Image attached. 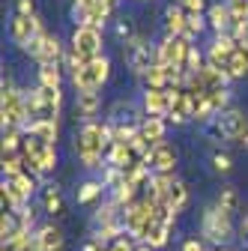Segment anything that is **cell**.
<instances>
[{
  "instance_id": "6da1fadb",
  "label": "cell",
  "mask_w": 248,
  "mask_h": 251,
  "mask_svg": "<svg viewBox=\"0 0 248 251\" xmlns=\"http://www.w3.org/2000/svg\"><path fill=\"white\" fill-rule=\"evenodd\" d=\"M111 144H114V126H111V120H105V123H99V120L96 123H81V129L75 132V155H78L81 168L102 171Z\"/></svg>"
},
{
  "instance_id": "7a4b0ae2",
  "label": "cell",
  "mask_w": 248,
  "mask_h": 251,
  "mask_svg": "<svg viewBox=\"0 0 248 251\" xmlns=\"http://www.w3.org/2000/svg\"><path fill=\"white\" fill-rule=\"evenodd\" d=\"M159 218H162V206L152 201L149 195H144L138 203H132L126 212H123V227H126V233L135 242H147L152 227L159 225Z\"/></svg>"
},
{
  "instance_id": "3957f363",
  "label": "cell",
  "mask_w": 248,
  "mask_h": 251,
  "mask_svg": "<svg viewBox=\"0 0 248 251\" xmlns=\"http://www.w3.org/2000/svg\"><path fill=\"white\" fill-rule=\"evenodd\" d=\"M0 120H3V129H24L27 126L24 90H18L12 78H3V84H0Z\"/></svg>"
},
{
  "instance_id": "277c9868",
  "label": "cell",
  "mask_w": 248,
  "mask_h": 251,
  "mask_svg": "<svg viewBox=\"0 0 248 251\" xmlns=\"http://www.w3.org/2000/svg\"><path fill=\"white\" fill-rule=\"evenodd\" d=\"M233 233H236V227H233L230 215H224L215 206L203 209V215H200V236H203V242H212V248L215 245H227L233 239Z\"/></svg>"
},
{
  "instance_id": "5b68a950",
  "label": "cell",
  "mask_w": 248,
  "mask_h": 251,
  "mask_svg": "<svg viewBox=\"0 0 248 251\" xmlns=\"http://www.w3.org/2000/svg\"><path fill=\"white\" fill-rule=\"evenodd\" d=\"M108 78H111V60L108 54H102L96 60L84 63V69L78 75H72V87L75 93H99L108 84Z\"/></svg>"
},
{
  "instance_id": "8992f818",
  "label": "cell",
  "mask_w": 248,
  "mask_h": 251,
  "mask_svg": "<svg viewBox=\"0 0 248 251\" xmlns=\"http://www.w3.org/2000/svg\"><path fill=\"white\" fill-rule=\"evenodd\" d=\"M123 60H126V66L135 78H144L152 69V63H156V45H149V39L138 33L135 39L123 45Z\"/></svg>"
},
{
  "instance_id": "52a82bcc",
  "label": "cell",
  "mask_w": 248,
  "mask_h": 251,
  "mask_svg": "<svg viewBox=\"0 0 248 251\" xmlns=\"http://www.w3.org/2000/svg\"><path fill=\"white\" fill-rule=\"evenodd\" d=\"M27 54L36 60V66H63V63H66V48L60 45V39L51 33V30H42V33L30 42Z\"/></svg>"
},
{
  "instance_id": "ba28073f",
  "label": "cell",
  "mask_w": 248,
  "mask_h": 251,
  "mask_svg": "<svg viewBox=\"0 0 248 251\" xmlns=\"http://www.w3.org/2000/svg\"><path fill=\"white\" fill-rule=\"evenodd\" d=\"M69 48H72L84 63L102 57V54H105V30L87 27V24H84V27H75V30H72V39H69Z\"/></svg>"
},
{
  "instance_id": "9c48e42d",
  "label": "cell",
  "mask_w": 248,
  "mask_h": 251,
  "mask_svg": "<svg viewBox=\"0 0 248 251\" xmlns=\"http://www.w3.org/2000/svg\"><path fill=\"white\" fill-rule=\"evenodd\" d=\"M245 129H248V120H245V114L239 111V108H227V111H222L219 117H215V123H212V132H215V138L219 141H227V144H239L242 141V135H245Z\"/></svg>"
},
{
  "instance_id": "30bf717a",
  "label": "cell",
  "mask_w": 248,
  "mask_h": 251,
  "mask_svg": "<svg viewBox=\"0 0 248 251\" xmlns=\"http://www.w3.org/2000/svg\"><path fill=\"white\" fill-rule=\"evenodd\" d=\"M192 39L185 36H165L159 45H156V63H165V66H176L185 72V60H189V51H192Z\"/></svg>"
},
{
  "instance_id": "8fae6325",
  "label": "cell",
  "mask_w": 248,
  "mask_h": 251,
  "mask_svg": "<svg viewBox=\"0 0 248 251\" xmlns=\"http://www.w3.org/2000/svg\"><path fill=\"white\" fill-rule=\"evenodd\" d=\"M45 30V24H42V18L39 15H12V21H9V39L18 45V48H30V42H33L39 33Z\"/></svg>"
},
{
  "instance_id": "7c38bea8",
  "label": "cell",
  "mask_w": 248,
  "mask_h": 251,
  "mask_svg": "<svg viewBox=\"0 0 248 251\" xmlns=\"http://www.w3.org/2000/svg\"><path fill=\"white\" fill-rule=\"evenodd\" d=\"M236 45H239V42H236L233 33H219V36H212V45L206 48V63H209V66H215V69H222V72L227 75L230 57H233Z\"/></svg>"
},
{
  "instance_id": "4fadbf2b",
  "label": "cell",
  "mask_w": 248,
  "mask_h": 251,
  "mask_svg": "<svg viewBox=\"0 0 248 251\" xmlns=\"http://www.w3.org/2000/svg\"><path fill=\"white\" fill-rule=\"evenodd\" d=\"M176 162H179V152L168 141L156 144V147H152V152L147 155V165H149L152 174H176Z\"/></svg>"
},
{
  "instance_id": "5bb4252c",
  "label": "cell",
  "mask_w": 248,
  "mask_h": 251,
  "mask_svg": "<svg viewBox=\"0 0 248 251\" xmlns=\"http://www.w3.org/2000/svg\"><path fill=\"white\" fill-rule=\"evenodd\" d=\"M3 185H6V192L12 195V201H15L18 209H21L24 203H30V198L36 195L39 176H33L30 171H24V174H18V176H12V179H3Z\"/></svg>"
},
{
  "instance_id": "9a60e30c",
  "label": "cell",
  "mask_w": 248,
  "mask_h": 251,
  "mask_svg": "<svg viewBox=\"0 0 248 251\" xmlns=\"http://www.w3.org/2000/svg\"><path fill=\"white\" fill-rule=\"evenodd\" d=\"M168 123L174 126H189L195 123L192 120V93L179 87V90H171V111H168Z\"/></svg>"
},
{
  "instance_id": "2e32d148",
  "label": "cell",
  "mask_w": 248,
  "mask_h": 251,
  "mask_svg": "<svg viewBox=\"0 0 248 251\" xmlns=\"http://www.w3.org/2000/svg\"><path fill=\"white\" fill-rule=\"evenodd\" d=\"M141 108H144V117H162V120H168V111H171V90H144Z\"/></svg>"
},
{
  "instance_id": "e0dca14e",
  "label": "cell",
  "mask_w": 248,
  "mask_h": 251,
  "mask_svg": "<svg viewBox=\"0 0 248 251\" xmlns=\"http://www.w3.org/2000/svg\"><path fill=\"white\" fill-rule=\"evenodd\" d=\"M206 24H209V30H212L215 36H219V33H230V30H233V12H230V6H227V0L209 3V9H206Z\"/></svg>"
},
{
  "instance_id": "ac0fdd59",
  "label": "cell",
  "mask_w": 248,
  "mask_h": 251,
  "mask_svg": "<svg viewBox=\"0 0 248 251\" xmlns=\"http://www.w3.org/2000/svg\"><path fill=\"white\" fill-rule=\"evenodd\" d=\"M33 239H36L39 251H63L66 248V236H63V230H60L54 222L39 225V230L33 233Z\"/></svg>"
},
{
  "instance_id": "d6986e66",
  "label": "cell",
  "mask_w": 248,
  "mask_h": 251,
  "mask_svg": "<svg viewBox=\"0 0 248 251\" xmlns=\"http://www.w3.org/2000/svg\"><path fill=\"white\" fill-rule=\"evenodd\" d=\"M99 111H102L99 93H75V114L81 117V123H96Z\"/></svg>"
},
{
  "instance_id": "ffe728a7",
  "label": "cell",
  "mask_w": 248,
  "mask_h": 251,
  "mask_svg": "<svg viewBox=\"0 0 248 251\" xmlns=\"http://www.w3.org/2000/svg\"><path fill=\"white\" fill-rule=\"evenodd\" d=\"M24 135H33V138H39L42 144L57 147V141H60V123H57V120H36V123H27V126H24Z\"/></svg>"
},
{
  "instance_id": "44dd1931",
  "label": "cell",
  "mask_w": 248,
  "mask_h": 251,
  "mask_svg": "<svg viewBox=\"0 0 248 251\" xmlns=\"http://www.w3.org/2000/svg\"><path fill=\"white\" fill-rule=\"evenodd\" d=\"M185 21H189V15H185V9L176 3H168L165 6V36H185Z\"/></svg>"
},
{
  "instance_id": "7402d4cb",
  "label": "cell",
  "mask_w": 248,
  "mask_h": 251,
  "mask_svg": "<svg viewBox=\"0 0 248 251\" xmlns=\"http://www.w3.org/2000/svg\"><path fill=\"white\" fill-rule=\"evenodd\" d=\"M185 203H189V185H185L182 179H176V182L171 185L168 198L162 201V209L171 212V215H179V212L185 209Z\"/></svg>"
},
{
  "instance_id": "603a6c76",
  "label": "cell",
  "mask_w": 248,
  "mask_h": 251,
  "mask_svg": "<svg viewBox=\"0 0 248 251\" xmlns=\"http://www.w3.org/2000/svg\"><path fill=\"white\" fill-rule=\"evenodd\" d=\"M138 129H141V138H144V141H149L152 147H156V144H162L165 135H168V120H162V117H144Z\"/></svg>"
},
{
  "instance_id": "cb8c5ba5",
  "label": "cell",
  "mask_w": 248,
  "mask_h": 251,
  "mask_svg": "<svg viewBox=\"0 0 248 251\" xmlns=\"http://www.w3.org/2000/svg\"><path fill=\"white\" fill-rule=\"evenodd\" d=\"M138 159H135V150L129 147V144H111L108 147V155H105V165H111V168H120V171H126L129 165H135Z\"/></svg>"
},
{
  "instance_id": "d4e9b609",
  "label": "cell",
  "mask_w": 248,
  "mask_h": 251,
  "mask_svg": "<svg viewBox=\"0 0 248 251\" xmlns=\"http://www.w3.org/2000/svg\"><path fill=\"white\" fill-rule=\"evenodd\" d=\"M212 206H215V209H222L224 215H230V218H233V215L242 209V198H239V192H236L233 185H224L222 192L215 195V203H212Z\"/></svg>"
},
{
  "instance_id": "484cf974",
  "label": "cell",
  "mask_w": 248,
  "mask_h": 251,
  "mask_svg": "<svg viewBox=\"0 0 248 251\" xmlns=\"http://www.w3.org/2000/svg\"><path fill=\"white\" fill-rule=\"evenodd\" d=\"M174 182H176V174H152V179H149V185H147L144 195H149L156 203H162L168 198V192H171Z\"/></svg>"
},
{
  "instance_id": "4316f807",
  "label": "cell",
  "mask_w": 248,
  "mask_h": 251,
  "mask_svg": "<svg viewBox=\"0 0 248 251\" xmlns=\"http://www.w3.org/2000/svg\"><path fill=\"white\" fill-rule=\"evenodd\" d=\"M198 81L203 84L206 93H212V90H224L227 81H230V75H224L222 69H215V66H209V63H206V66L198 72Z\"/></svg>"
},
{
  "instance_id": "83f0119b",
  "label": "cell",
  "mask_w": 248,
  "mask_h": 251,
  "mask_svg": "<svg viewBox=\"0 0 248 251\" xmlns=\"http://www.w3.org/2000/svg\"><path fill=\"white\" fill-rule=\"evenodd\" d=\"M227 75H230V81H242V78H248V45H236V51H233V57H230V69H227Z\"/></svg>"
},
{
  "instance_id": "f1b7e54d",
  "label": "cell",
  "mask_w": 248,
  "mask_h": 251,
  "mask_svg": "<svg viewBox=\"0 0 248 251\" xmlns=\"http://www.w3.org/2000/svg\"><path fill=\"white\" fill-rule=\"evenodd\" d=\"M102 195H105V185H102L99 179H84V182L78 185V203H81V206H90V203L102 201Z\"/></svg>"
},
{
  "instance_id": "f546056e",
  "label": "cell",
  "mask_w": 248,
  "mask_h": 251,
  "mask_svg": "<svg viewBox=\"0 0 248 251\" xmlns=\"http://www.w3.org/2000/svg\"><path fill=\"white\" fill-rule=\"evenodd\" d=\"M36 81L39 87H48V90H63V66H39Z\"/></svg>"
},
{
  "instance_id": "4dcf8cb0",
  "label": "cell",
  "mask_w": 248,
  "mask_h": 251,
  "mask_svg": "<svg viewBox=\"0 0 248 251\" xmlns=\"http://www.w3.org/2000/svg\"><path fill=\"white\" fill-rule=\"evenodd\" d=\"M42 209L48 215H63V195L57 185H45L42 188Z\"/></svg>"
},
{
  "instance_id": "1f68e13d",
  "label": "cell",
  "mask_w": 248,
  "mask_h": 251,
  "mask_svg": "<svg viewBox=\"0 0 248 251\" xmlns=\"http://www.w3.org/2000/svg\"><path fill=\"white\" fill-rule=\"evenodd\" d=\"M206 105L212 108V114L219 117L222 111H227L230 108V90L224 87V90H212V93H206Z\"/></svg>"
},
{
  "instance_id": "d6a6232c",
  "label": "cell",
  "mask_w": 248,
  "mask_h": 251,
  "mask_svg": "<svg viewBox=\"0 0 248 251\" xmlns=\"http://www.w3.org/2000/svg\"><path fill=\"white\" fill-rule=\"evenodd\" d=\"M24 147V129H3V155L21 152Z\"/></svg>"
},
{
  "instance_id": "836d02e7",
  "label": "cell",
  "mask_w": 248,
  "mask_h": 251,
  "mask_svg": "<svg viewBox=\"0 0 248 251\" xmlns=\"http://www.w3.org/2000/svg\"><path fill=\"white\" fill-rule=\"evenodd\" d=\"M206 15H189V21H185V39H200V33L206 30Z\"/></svg>"
},
{
  "instance_id": "e575fe53",
  "label": "cell",
  "mask_w": 248,
  "mask_h": 251,
  "mask_svg": "<svg viewBox=\"0 0 248 251\" xmlns=\"http://www.w3.org/2000/svg\"><path fill=\"white\" fill-rule=\"evenodd\" d=\"M203 66H206V54H203L198 45H192V51H189V60H185V75H198Z\"/></svg>"
},
{
  "instance_id": "d590c367",
  "label": "cell",
  "mask_w": 248,
  "mask_h": 251,
  "mask_svg": "<svg viewBox=\"0 0 248 251\" xmlns=\"http://www.w3.org/2000/svg\"><path fill=\"white\" fill-rule=\"evenodd\" d=\"M212 171H215V174H230V171H233L230 152H212Z\"/></svg>"
},
{
  "instance_id": "8d00e7d4",
  "label": "cell",
  "mask_w": 248,
  "mask_h": 251,
  "mask_svg": "<svg viewBox=\"0 0 248 251\" xmlns=\"http://www.w3.org/2000/svg\"><path fill=\"white\" fill-rule=\"evenodd\" d=\"M176 3L185 9V15H206V9H209L206 0H176Z\"/></svg>"
},
{
  "instance_id": "74e56055",
  "label": "cell",
  "mask_w": 248,
  "mask_h": 251,
  "mask_svg": "<svg viewBox=\"0 0 248 251\" xmlns=\"http://www.w3.org/2000/svg\"><path fill=\"white\" fill-rule=\"evenodd\" d=\"M135 248H138V242H135L129 233H123L120 239H114V242L108 245V251H135Z\"/></svg>"
},
{
  "instance_id": "f35d334b",
  "label": "cell",
  "mask_w": 248,
  "mask_h": 251,
  "mask_svg": "<svg viewBox=\"0 0 248 251\" xmlns=\"http://www.w3.org/2000/svg\"><path fill=\"white\" fill-rule=\"evenodd\" d=\"M227 6L233 12V21H242L248 15V0H227ZM230 33H233V30H230Z\"/></svg>"
},
{
  "instance_id": "ab89813d",
  "label": "cell",
  "mask_w": 248,
  "mask_h": 251,
  "mask_svg": "<svg viewBox=\"0 0 248 251\" xmlns=\"http://www.w3.org/2000/svg\"><path fill=\"white\" fill-rule=\"evenodd\" d=\"M233 36H236V42L248 45V15L242 21H233Z\"/></svg>"
},
{
  "instance_id": "60d3db41",
  "label": "cell",
  "mask_w": 248,
  "mask_h": 251,
  "mask_svg": "<svg viewBox=\"0 0 248 251\" xmlns=\"http://www.w3.org/2000/svg\"><path fill=\"white\" fill-rule=\"evenodd\" d=\"M182 251H209V248H206L203 236H189V239L182 242Z\"/></svg>"
},
{
  "instance_id": "b9f144b4",
  "label": "cell",
  "mask_w": 248,
  "mask_h": 251,
  "mask_svg": "<svg viewBox=\"0 0 248 251\" xmlns=\"http://www.w3.org/2000/svg\"><path fill=\"white\" fill-rule=\"evenodd\" d=\"M18 15H36V0H15Z\"/></svg>"
},
{
  "instance_id": "7bdbcfd3",
  "label": "cell",
  "mask_w": 248,
  "mask_h": 251,
  "mask_svg": "<svg viewBox=\"0 0 248 251\" xmlns=\"http://www.w3.org/2000/svg\"><path fill=\"white\" fill-rule=\"evenodd\" d=\"M239 230H242V236H248V212L242 215V225H239Z\"/></svg>"
},
{
  "instance_id": "ee69618b",
  "label": "cell",
  "mask_w": 248,
  "mask_h": 251,
  "mask_svg": "<svg viewBox=\"0 0 248 251\" xmlns=\"http://www.w3.org/2000/svg\"><path fill=\"white\" fill-rule=\"evenodd\" d=\"M21 251H39V245H36V239H30V242H27V245H24Z\"/></svg>"
},
{
  "instance_id": "f6af8a7d",
  "label": "cell",
  "mask_w": 248,
  "mask_h": 251,
  "mask_svg": "<svg viewBox=\"0 0 248 251\" xmlns=\"http://www.w3.org/2000/svg\"><path fill=\"white\" fill-rule=\"evenodd\" d=\"M135 251H156V248H152V245H147V242H138V248Z\"/></svg>"
},
{
  "instance_id": "bcb514c9",
  "label": "cell",
  "mask_w": 248,
  "mask_h": 251,
  "mask_svg": "<svg viewBox=\"0 0 248 251\" xmlns=\"http://www.w3.org/2000/svg\"><path fill=\"white\" fill-rule=\"evenodd\" d=\"M242 147H245V152H248V129H245V135H242V141H239Z\"/></svg>"
},
{
  "instance_id": "7dc6e473",
  "label": "cell",
  "mask_w": 248,
  "mask_h": 251,
  "mask_svg": "<svg viewBox=\"0 0 248 251\" xmlns=\"http://www.w3.org/2000/svg\"><path fill=\"white\" fill-rule=\"evenodd\" d=\"M209 251H230V245H215V248H209Z\"/></svg>"
}]
</instances>
